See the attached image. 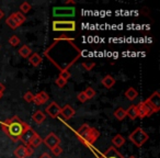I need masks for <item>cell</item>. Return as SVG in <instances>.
Instances as JSON below:
<instances>
[{
	"mask_svg": "<svg viewBox=\"0 0 160 158\" xmlns=\"http://www.w3.org/2000/svg\"><path fill=\"white\" fill-rule=\"evenodd\" d=\"M0 125H1V129L3 130V132L14 143L20 140L21 135L30 127V125L28 123H25L24 121H22L17 115L12 116L11 119H8V120L3 121V122L0 121Z\"/></svg>",
	"mask_w": 160,
	"mask_h": 158,
	"instance_id": "cell-1",
	"label": "cell"
},
{
	"mask_svg": "<svg viewBox=\"0 0 160 158\" xmlns=\"http://www.w3.org/2000/svg\"><path fill=\"white\" fill-rule=\"evenodd\" d=\"M76 133L80 138V142H82L88 147L92 146L100 136V132L98 130L89 126L88 124H83L81 127H79Z\"/></svg>",
	"mask_w": 160,
	"mask_h": 158,
	"instance_id": "cell-2",
	"label": "cell"
},
{
	"mask_svg": "<svg viewBox=\"0 0 160 158\" xmlns=\"http://www.w3.org/2000/svg\"><path fill=\"white\" fill-rule=\"evenodd\" d=\"M128 140L135 145L136 147H142L146 144L149 140V135L142 129V127H136L133 132L128 135Z\"/></svg>",
	"mask_w": 160,
	"mask_h": 158,
	"instance_id": "cell-3",
	"label": "cell"
},
{
	"mask_svg": "<svg viewBox=\"0 0 160 158\" xmlns=\"http://www.w3.org/2000/svg\"><path fill=\"white\" fill-rule=\"evenodd\" d=\"M53 31L56 32H72L76 30L75 21H53Z\"/></svg>",
	"mask_w": 160,
	"mask_h": 158,
	"instance_id": "cell-4",
	"label": "cell"
},
{
	"mask_svg": "<svg viewBox=\"0 0 160 158\" xmlns=\"http://www.w3.org/2000/svg\"><path fill=\"white\" fill-rule=\"evenodd\" d=\"M90 148H91L92 150H93V153L96 154L97 158H124V156H123L122 154H121L120 151H118V149L113 146L109 147V148H108L107 150L102 154H100V153L98 154L93 148H92V146H90Z\"/></svg>",
	"mask_w": 160,
	"mask_h": 158,
	"instance_id": "cell-5",
	"label": "cell"
},
{
	"mask_svg": "<svg viewBox=\"0 0 160 158\" xmlns=\"http://www.w3.org/2000/svg\"><path fill=\"white\" fill-rule=\"evenodd\" d=\"M136 105H137V109H138V118H140V119L150 116L151 114L155 113L152 108H151L146 101H142V102H139Z\"/></svg>",
	"mask_w": 160,
	"mask_h": 158,
	"instance_id": "cell-6",
	"label": "cell"
},
{
	"mask_svg": "<svg viewBox=\"0 0 160 158\" xmlns=\"http://www.w3.org/2000/svg\"><path fill=\"white\" fill-rule=\"evenodd\" d=\"M34 149L31 146H25V145H20L14 149V156L17 158H27L29 156L33 155Z\"/></svg>",
	"mask_w": 160,
	"mask_h": 158,
	"instance_id": "cell-7",
	"label": "cell"
},
{
	"mask_svg": "<svg viewBox=\"0 0 160 158\" xmlns=\"http://www.w3.org/2000/svg\"><path fill=\"white\" fill-rule=\"evenodd\" d=\"M145 101L152 108L155 113L160 110V94H159V91H155L148 99H146Z\"/></svg>",
	"mask_w": 160,
	"mask_h": 158,
	"instance_id": "cell-8",
	"label": "cell"
},
{
	"mask_svg": "<svg viewBox=\"0 0 160 158\" xmlns=\"http://www.w3.org/2000/svg\"><path fill=\"white\" fill-rule=\"evenodd\" d=\"M53 14L55 17H73L75 16V8L72 7H56L53 9Z\"/></svg>",
	"mask_w": 160,
	"mask_h": 158,
	"instance_id": "cell-9",
	"label": "cell"
},
{
	"mask_svg": "<svg viewBox=\"0 0 160 158\" xmlns=\"http://www.w3.org/2000/svg\"><path fill=\"white\" fill-rule=\"evenodd\" d=\"M43 143L48 147L49 149L54 148L55 146H58L60 143V138L55 133H49L46 137L43 140Z\"/></svg>",
	"mask_w": 160,
	"mask_h": 158,
	"instance_id": "cell-10",
	"label": "cell"
},
{
	"mask_svg": "<svg viewBox=\"0 0 160 158\" xmlns=\"http://www.w3.org/2000/svg\"><path fill=\"white\" fill-rule=\"evenodd\" d=\"M60 110H62V108H60L59 105L55 102V101H53V102H51L46 107L45 112H46V113L48 114L52 119H56L60 114Z\"/></svg>",
	"mask_w": 160,
	"mask_h": 158,
	"instance_id": "cell-11",
	"label": "cell"
},
{
	"mask_svg": "<svg viewBox=\"0 0 160 158\" xmlns=\"http://www.w3.org/2000/svg\"><path fill=\"white\" fill-rule=\"evenodd\" d=\"M35 134H36V132L34 131V130L32 129L31 126H30L29 129H28L27 131H25L24 133L21 135L20 140L23 143V145H25V146H29V143L31 142L32 138L35 136Z\"/></svg>",
	"mask_w": 160,
	"mask_h": 158,
	"instance_id": "cell-12",
	"label": "cell"
},
{
	"mask_svg": "<svg viewBox=\"0 0 160 158\" xmlns=\"http://www.w3.org/2000/svg\"><path fill=\"white\" fill-rule=\"evenodd\" d=\"M75 113H76L75 109L69 104H66L64 108H62V110H60V115H62L65 120H70V119L75 115Z\"/></svg>",
	"mask_w": 160,
	"mask_h": 158,
	"instance_id": "cell-13",
	"label": "cell"
},
{
	"mask_svg": "<svg viewBox=\"0 0 160 158\" xmlns=\"http://www.w3.org/2000/svg\"><path fill=\"white\" fill-rule=\"evenodd\" d=\"M48 99H49V96L46 91H41V92H38V94L34 96L33 102L35 103L36 105H42V104H44Z\"/></svg>",
	"mask_w": 160,
	"mask_h": 158,
	"instance_id": "cell-14",
	"label": "cell"
},
{
	"mask_svg": "<svg viewBox=\"0 0 160 158\" xmlns=\"http://www.w3.org/2000/svg\"><path fill=\"white\" fill-rule=\"evenodd\" d=\"M125 112H126V116H128L131 120H135L138 118V109L136 104L131 105L128 109L125 110Z\"/></svg>",
	"mask_w": 160,
	"mask_h": 158,
	"instance_id": "cell-15",
	"label": "cell"
},
{
	"mask_svg": "<svg viewBox=\"0 0 160 158\" xmlns=\"http://www.w3.org/2000/svg\"><path fill=\"white\" fill-rule=\"evenodd\" d=\"M112 144H113V147H115V148H120V147H122L125 144V138L121 134H116L112 138Z\"/></svg>",
	"mask_w": 160,
	"mask_h": 158,
	"instance_id": "cell-16",
	"label": "cell"
},
{
	"mask_svg": "<svg viewBox=\"0 0 160 158\" xmlns=\"http://www.w3.org/2000/svg\"><path fill=\"white\" fill-rule=\"evenodd\" d=\"M45 119H46V115H45L44 112L41 111V110L34 112V114L32 115V120H33L35 123H38V124H42V123L44 122Z\"/></svg>",
	"mask_w": 160,
	"mask_h": 158,
	"instance_id": "cell-17",
	"label": "cell"
},
{
	"mask_svg": "<svg viewBox=\"0 0 160 158\" xmlns=\"http://www.w3.org/2000/svg\"><path fill=\"white\" fill-rule=\"evenodd\" d=\"M102 85L104 86L105 88H108V89H111V88L115 85V79H114L111 75H107L102 79Z\"/></svg>",
	"mask_w": 160,
	"mask_h": 158,
	"instance_id": "cell-18",
	"label": "cell"
},
{
	"mask_svg": "<svg viewBox=\"0 0 160 158\" xmlns=\"http://www.w3.org/2000/svg\"><path fill=\"white\" fill-rule=\"evenodd\" d=\"M29 62L31 63L32 66L38 67V65H40L41 63L43 62V59H42V57H41V56L38 55V53H32L31 56L29 57Z\"/></svg>",
	"mask_w": 160,
	"mask_h": 158,
	"instance_id": "cell-19",
	"label": "cell"
},
{
	"mask_svg": "<svg viewBox=\"0 0 160 158\" xmlns=\"http://www.w3.org/2000/svg\"><path fill=\"white\" fill-rule=\"evenodd\" d=\"M125 97H126V98L128 99V100L134 101L138 97L137 90H136L135 88H133V87H129L128 89H127L126 91H125Z\"/></svg>",
	"mask_w": 160,
	"mask_h": 158,
	"instance_id": "cell-20",
	"label": "cell"
},
{
	"mask_svg": "<svg viewBox=\"0 0 160 158\" xmlns=\"http://www.w3.org/2000/svg\"><path fill=\"white\" fill-rule=\"evenodd\" d=\"M18 53L20 54L21 57H23V58H29L30 56H31V54H32V49L30 48V47L28 46V45H22V46L20 47V49H19Z\"/></svg>",
	"mask_w": 160,
	"mask_h": 158,
	"instance_id": "cell-21",
	"label": "cell"
},
{
	"mask_svg": "<svg viewBox=\"0 0 160 158\" xmlns=\"http://www.w3.org/2000/svg\"><path fill=\"white\" fill-rule=\"evenodd\" d=\"M43 143V138L41 137L40 135H38V133L35 134V136H34L33 138H32V140L29 143V146H31L32 148H35V147H38L41 144Z\"/></svg>",
	"mask_w": 160,
	"mask_h": 158,
	"instance_id": "cell-22",
	"label": "cell"
},
{
	"mask_svg": "<svg viewBox=\"0 0 160 158\" xmlns=\"http://www.w3.org/2000/svg\"><path fill=\"white\" fill-rule=\"evenodd\" d=\"M114 116L116 118V120L118 121H123L125 118H126V112L123 108H118V109L114 111Z\"/></svg>",
	"mask_w": 160,
	"mask_h": 158,
	"instance_id": "cell-23",
	"label": "cell"
},
{
	"mask_svg": "<svg viewBox=\"0 0 160 158\" xmlns=\"http://www.w3.org/2000/svg\"><path fill=\"white\" fill-rule=\"evenodd\" d=\"M12 16L14 17V19H16V21H17V23H18L19 27H20L21 24H23V23L27 21V18H25V16L23 13H21L20 11L14 12V13H12Z\"/></svg>",
	"mask_w": 160,
	"mask_h": 158,
	"instance_id": "cell-24",
	"label": "cell"
},
{
	"mask_svg": "<svg viewBox=\"0 0 160 158\" xmlns=\"http://www.w3.org/2000/svg\"><path fill=\"white\" fill-rule=\"evenodd\" d=\"M6 23H7L8 27H9L11 30H17L19 28V25H18V23H17L16 19H14V17L12 16V14L9 17V18H7V20H6Z\"/></svg>",
	"mask_w": 160,
	"mask_h": 158,
	"instance_id": "cell-25",
	"label": "cell"
},
{
	"mask_svg": "<svg viewBox=\"0 0 160 158\" xmlns=\"http://www.w3.org/2000/svg\"><path fill=\"white\" fill-rule=\"evenodd\" d=\"M31 8H32L31 5H30L29 3H27V1H24V3H22L20 6V12L21 13H28V12H30Z\"/></svg>",
	"mask_w": 160,
	"mask_h": 158,
	"instance_id": "cell-26",
	"label": "cell"
},
{
	"mask_svg": "<svg viewBox=\"0 0 160 158\" xmlns=\"http://www.w3.org/2000/svg\"><path fill=\"white\" fill-rule=\"evenodd\" d=\"M83 92H85V94H86V97L88 98V100H89V99H92L94 96H96V91H94V89H93V88H91V87H87Z\"/></svg>",
	"mask_w": 160,
	"mask_h": 158,
	"instance_id": "cell-27",
	"label": "cell"
},
{
	"mask_svg": "<svg viewBox=\"0 0 160 158\" xmlns=\"http://www.w3.org/2000/svg\"><path fill=\"white\" fill-rule=\"evenodd\" d=\"M9 44L11 45V46H18V45L20 44V38L17 35L11 36V38H9Z\"/></svg>",
	"mask_w": 160,
	"mask_h": 158,
	"instance_id": "cell-28",
	"label": "cell"
},
{
	"mask_svg": "<svg viewBox=\"0 0 160 158\" xmlns=\"http://www.w3.org/2000/svg\"><path fill=\"white\" fill-rule=\"evenodd\" d=\"M23 98H24V100L27 101V102H33V99H34V94H32L31 91H28L24 94V96H23Z\"/></svg>",
	"mask_w": 160,
	"mask_h": 158,
	"instance_id": "cell-29",
	"label": "cell"
},
{
	"mask_svg": "<svg viewBox=\"0 0 160 158\" xmlns=\"http://www.w3.org/2000/svg\"><path fill=\"white\" fill-rule=\"evenodd\" d=\"M94 66H96V63H94V62H89V63L85 62V63H82V67L86 69V70H91Z\"/></svg>",
	"mask_w": 160,
	"mask_h": 158,
	"instance_id": "cell-30",
	"label": "cell"
},
{
	"mask_svg": "<svg viewBox=\"0 0 160 158\" xmlns=\"http://www.w3.org/2000/svg\"><path fill=\"white\" fill-rule=\"evenodd\" d=\"M51 151H52V154H53V155L59 156L60 154L62 153V148L59 146V145H58V146H55L54 148H52V149H51Z\"/></svg>",
	"mask_w": 160,
	"mask_h": 158,
	"instance_id": "cell-31",
	"label": "cell"
},
{
	"mask_svg": "<svg viewBox=\"0 0 160 158\" xmlns=\"http://www.w3.org/2000/svg\"><path fill=\"white\" fill-rule=\"evenodd\" d=\"M55 84H56V85H57L59 88H64L65 86H66L67 81H66V80H64V79H62L60 77H58L57 79L55 80Z\"/></svg>",
	"mask_w": 160,
	"mask_h": 158,
	"instance_id": "cell-32",
	"label": "cell"
},
{
	"mask_svg": "<svg viewBox=\"0 0 160 158\" xmlns=\"http://www.w3.org/2000/svg\"><path fill=\"white\" fill-rule=\"evenodd\" d=\"M77 99H78V101H80L81 103L86 102V101L88 100V98L86 97V94H85V92H83V91H81V92H79V94H78Z\"/></svg>",
	"mask_w": 160,
	"mask_h": 158,
	"instance_id": "cell-33",
	"label": "cell"
},
{
	"mask_svg": "<svg viewBox=\"0 0 160 158\" xmlns=\"http://www.w3.org/2000/svg\"><path fill=\"white\" fill-rule=\"evenodd\" d=\"M5 90H6V86L3 85L2 83H0V94H3Z\"/></svg>",
	"mask_w": 160,
	"mask_h": 158,
	"instance_id": "cell-34",
	"label": "cell"
},
{
	"mask_svg": "<svg viewBox=\"0 0 160 158\" xmlns=\"http://www.w3.org/2000/svg\"><path fill=\"white\" fill-rule=\"evenodd\" d=\"M40 158H52V156L49 155V154H47V153H44V154H42V155L40 156Z\"/></svg>",
	"mask_w": 160,
	"mask_h": 158,
	"instance_id": "cell-35",
	"label": "cell"
},
{
	"mask_svg": "<svg viewBox=\"0 0 160 158\" xmlns=\"http://www.w3.org/2000/svg\"><path fill=\"white\" fill-rule=\"evenodd\" d=\"M66 5H76V1H73V0H68V1H66Z\"/></svg>",
	"mask_w": 160,
	"mask_h": 158,
	"instance_id": "cell-36",
	"label": "cell"
},
{
	"mask_svg": "<svg viewBox=\"0 0 160 158\" xmlns=\"http://www.w3.org/2000/svg\"><path fill=\"white\" fill-rule=\"evenodd\" d=\"M3 17H5V12H3L2 10L0 9V20H1V19H2Z\"/></svg>",
	"mask_w": 160,
	"mask_h": 158,
	"instance_id": "cell-37",
	"label": "cell"
},
{
	"mask_svg": "<svg viewBox=\"0 0 160 158\" xmlns=\"http://www.w3.org/2000/svg\"><path fill=\"white\" fill-rule=\"evenodd\" d=\"M128 158H137V157H136V156H129Z\"/></svg>",
	"mask_w": 160,
	"mask_h": 158,
	"instance_id": "cell-38",
	"label": "cell"
},
{
	"mask_svg": "<svg viewBox=\"0 0 160 158\" xmlns=\"http://www.w3.org/2000/svg\"><path fill=\"white\" fill-rule=\"evenodd\" d=\"M1 97H2V94H0V99H1Z\"/></svg>",
	"mask_w": 160,
	"mask_h": 158,
	"instance_id": "cell-39",
	"label": "cell"
}]
</instances>
